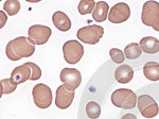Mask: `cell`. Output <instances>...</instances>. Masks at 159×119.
I'll list each match as a JSON object with an SVG mask.
<instances>
[{
	"label": "cell",
	"mask_w": 159,
	"mask_h": 119,
	"mask_svg": "<svg viewBox=\"0 0 159 119\" xmlns=\"http://www.w3.org/2000/svg\"><path fill=\"white\" fill-rule=\"evenodd\" d=\"M35 51V45L29 37L19 36L10 40L6 47V54L11 61H19L24 58L33 55Z\"/></svg>",
	"instance_id": "cell-1"
},
{
	"label": "cell",
	"mask_w": 159,
	"mask_h": 119,
	"mask_svg": "<svg viewBox=\"0 0 159 119\" xmlns=\"http://www.w3.org/2000/svg\"><path fill=\"white\" fill-rule=\"evenodd\" d=\"M137 96L132 89L120 88L111 94V102L115 107L123 110H132L137 105Z\"/></svg>",
	"instance_id": "cell-2"
},
{
	"label": "cell",
	"mask_w": 159,
	"mask_h": 119,
	"mask_svg": "<svg viewBox=\"0 0 159 119\" xmlns=\"http://www.w3.org/2000/svg\"><path fill=\"white\" fill-rule=\"evenodd\" d=\"M104 34V29L100 26L97 25H91V26H86V27L81 28L76 36L81 42L84 44H88V45H96L100 42V40L102 38V36Z\"/></svg>",
	"instance_id": "cell-3"
},
{
	"label": "cell",
	"mask_w": 159,
	"mask_h": 119,
	"mask_svg": "<svg viewBox=\"0 0 159 119\" xmlns=\"http://www.w3.org/2000/svg\"><path fill=\"white\" fill-rule=\"evenodd\" d=\"M34 103L39 108H48L52 103V90L46 84H36L32 89Z\"/></svg>",
	"instance_id": "cell-4"
},
{
	"label": "cell",
	"mask_w": 159,
	"mask_h": 119,
	"mask_svg": "<svg viewBox=\"0 0 159 119\" xmlns=\"http://www.w3.org/2000/svg\"><path fill=\"white\" fill-rule=\"evenodd\" d=\"M64 59L69 64H76L81 61L84 54L83 45L78 40H68L63 46Z\"/></svg>",
	"instance_id": "cell-5"
},
{
	"label": "cell",
	"mask_w": 159,
	"mask_h": 119,
	"mask_svg": "<svg viewBox=\"0 0 159 119\" xmlns=\"http://www.w3.org/2000/svg\"><path fill=\"white\" fill-rule=\"evenodd\" d=\"M137 105L140 114L145 118H153L159 113L158 103L148 95H141L140 97H138Z\"/></svg>",
	"instance_id": "cell-6"
},
{
	"label": "cell",
	"mask_w": 159,
	"mask_h": 119,
	"mask_svg": "<svg viewBox=\"0 0 159 119\" xmlns=\"http://www.w3.org/2000/svg\"><path fill=\"white\" fill-rule=\"evenodd\" d=\"M52 31L49 27L43 25H34L29 28L28 35L34 45H43L49 40Z\"/></svg>",
	"instance_id": "cell-7"
},
{
	"label": "cell",
	"mask_w": 159,
	"mask_h": 119,
	"mask_svg": "<svg viewBox=\"0 0 159 119\" xmlns=\"http://www.w3.org/2000/svg\"><path fill=\"white\" fill-rule=\"evenodd\" d=\"M74 89H71L66 84H63L57 87L55 97V105L61 110H66L72 104L74 99Z\"/></svg>",
	"instance_id": "cell-8"
},
{
	"label": "cell",
	"mask_w": 159,
	"mask_h": 119,
	"mask_svg": "<svg viewBox=\"0 0 159 119\" xmlns=\"http://www.w3.org/2000/svg\"><path fill=\"white\" fill-rule=\"evenodd\" d=\"M159 18V3L157 1H147L143 4L141 20L142 24L148 27H153V25Z\"/></svg>",
	"instance_id": "cell-9"
},
{
	"label": "cell",
	"mask_w": 159,
	"mask_h": 119,
	"mask_svg": "<svg viewBox=\"0 0 159 119\" xmlns=\"http://www.w3.org/2000/svg\"><path fill=\"white\" fill-rule=\"evenodd\" d=\"M130 16V9L129 4L124 2H119L110 9L108 14V20L112 24H121L126 21Z\"/></svg>",
	"instance_id": "cell-10"
},
{
	"label": "cell",
	"mask_w": 159,
	"mask_h": 119,
	"mask_svg": "<svg viewBox=\"0 0 159 119\" xmlns=\"http://www.w3.org/2000/svg\"><path fill=\"white\" fill-rule=\"evenodd\" d=\"M61 81L64 84L70 87L71 89L75 90L81 85L82 76L81 72L75 68H64L60 74Z\"/></svg>",
	"instance_id": "cell-11"
},
{
	"label": "cell",
	"mask_w": 159,
	"mask_h": 119,
	"mask_svg": "<svg viewBox=\"0 0 159 119\" xmlns=\"http://www.w3.org/2000/svg\"><path fill=\"white\" fill-rule=\"evenodd\" d=\"M133 78H134V69L126 64L118 67L115 71V79L121 84L129 83L133 80Z\"/></svg>",
	"instance_id": "cell-12"
},
{
	"label": "cell",
	"mask_w": 159,
	"mask_h": 119,
	"mask_svg": "<svg viewBox=\"0 0 159 119\" xmlns=\"http://www.w3.org/2000/svg\"><path fill=\"white\" fill-rule=\"evenodd\" d=\"M52 21H53V24H54L56 29L61 31V32L69 31L71 28L70 18L68 17V15H66L65 13L61 12V11H57L53 14Z\"/></svg>",
	"instance_id": "cell-13"
},
{
	"label": "cell",
	"mask_w": 159,
	"mask_h": 119,
	"mask_svg": "<svg viewBox=\"0 0 159 119\" xmlns=\"http://www.w3.org/2000/svg\"><path fill=\"white\" fill-rule=\"evenodd\" d=\"M30 78H31V69L27 64L16 67L11 74V79L16 84L24 83V82L30 80Z\"/></svg>",
	"instance_id": "cell-14"
},
{
	"label": "cell",
	"mask_w": 159,
	"mask_h": 119,
	"mask_svg": "<svg viewBox=\"0 0 159 119\" xmlns=\"http://www.w3.org/2000/svg\"><path fill=\"white\" fill-rule=\"evenodd\" d=\"M139 45L141 50L148 54H155L159 52V40L153 36L141 38Z\"/></svg>",
	"instance_id": "cell-15"
},
{
	"label": "cell",
	"mask_w": 159,
	"mask_h": 119,
	"mask_svg": "<svg viewBox=\"0 0 159 119\" xmlns=\"http://www.w3.org/2000/svg\"><path fill=\"white\" fill-rule=\"evenodd\" d=\"M108 3L105 1H99L97 2L96 7H94L93 12H92V18L96 21L102 22L104 20H106V18L108 17Z\"/></svg>",
	"instance_id": "cell-16"
},
{
	"label": "cell",
	"mask_w": 159,
	"mask_h": 119,
	"mask_svg": "<svg viewBox=\"0 0 159 119\" xmlns=\"http://www.w3.org/2000/svg\"><path fill=\"white\" fill-rule=\"evenodd\" d=\"M143 74L145 78L151 81H158L159 80V64L157 62L150 61L143 66Z\"/></svg>",
	"instance_id": "cell-17"
},
{
	"label": "cell",
	"mask_w": 159,
	"mask_h": 119,
	"mask_svg": "<svg viewBox=\"0 0 159 119\" xmlns=\"http://www.w3.org/2000/svg\"><path fill=\"white\" fill-rule=\"evenodd\" d=\"M142 50L140 48V45L137 43H132L125 47L124 49V54L129 60H136L141 56Z\"/></svg>",
	"instance_id": "cell-18"
},
{
	"label": "cell",
	"mask_w": 159,
	"mask_h": 119,
	"mask_svg": "<svg viewBox=\"0 0 159 119\" xmlns=\"http://www.w3.org/2000/svg\"><path fill=\"white\" fill-rule=\"evenodd\" d=\"M96 2L93 0H82L80 1L79 6H78V10L79 13L81 15H87L89 13L93 12L94 7H96Z\"/></svg>",
	"instance_id": "cell-19"
},
{
	"label": "cell",
	"mask_w": 159,
	"mask_h": 119,
	"mask_svg": "<svg viewBox=\"0 0 159 119\" xmlns=\"http://www.w3.org/2000/svg\"><path fill=\"white\" fill-rule=\"evenodd\" d=\"M86 114L90 119H97L101 115V107L97 102L90 101L86 105Z\"/></svg>",
	"instance_id": "cell-20"
},
{
	"label": "cell",
	"mask_w": 159,
	"mask_h": 119,
	"mask_svg": "<svg viewBox=\"0 0 159 119\" xmlns=\"http://www.w3.org/2000/svg\"><path fill=\"white\" fill-rule=\"evenodd\" d=\"M3 10L10 16H14L20 10V2L17 0H7L3 4Z\"/></svg>",
	"instance_id": "cell-21"
},
{
	"label": "cell",
	"mask_w": 159,
	"mask_h": 119,
	"mask_svg": "<svg viewBox=\"0 0 159 119\" xmlns=\"http://www.w3.org/2000/svg\"><path fill=\"white\" fill-rule=\"evenodd\" d=\"M0 83H1V96L12 94L17 88V84L12 79H2Z\"/></svg>",
	"instance_id": "cell-22"
},
{
	"label": "cell",
	"mask_w": 159,
	"mask_h": 119,
	"mask_svg": "<svg viewBox=\"0 0 159 119\" xmlns=\"http://www.w3.org/2000/svg\"><path fill=\"white\" fill-rule=\"evenodd\" d=\"M109 55H110V58H111L112 61H114L115 63H117V64L123 63V61H124V59H125L124 52L120 50V49H117V48L110 49Z\"/></svg>",
	"instance_id": "cell-23"
},
{
	"label": "cell",
	"mask_w": 159,
	"mask_h": 119,
	"mask_svg": "<svg viewBox=\"0 0 159 119\" xmlns=\"http://www.w3.org/2000/svg\"><path fill=\"white\" fill-rule=\"evenodd\" d=\"M25 64H27L31 69V78H30L31 81H35V80H38L42 77V70H40V68L36 64L31 63V62H28V63H25Z\"/></svg>",
	"instance_id": "cell-24"
},
{
	"label": "cell",
	"mask_w": 159,
	"mask_h": 119,
	"mask_svg": "<svg viewBox=\"0 0 159 119\" xmlns=\"http://www.w3.org/2000/svg\"><path fill=\"white\" fill-rule=\"evenodd\" d=\"M121 119H137V117L134 114H125L124 116H122Z\"/></svg>",
	"instance_id": "cell-25"
},
{
	"label": "cell",
	"mask_w": 159,
	"mask_h": 119,
	"mask_svg": "<svg viewBox=\"0 0 159 119\" xmlns=\"http://www.w3.org/2000/svg\"><path fill=\"white\" fill-rule=\"evenodd\" d=\"M0 15H1V18H2V22H1V28H3L4 26V21L7 20V17H6V14H4L3 11L0 12Z\"/></svg>",
	"instance_id": "cell-26"
},
{
	"label": "cell",
	"mask_w": 159,
	"mask_h": 119,
	"mask_svg": "<svg viewBox=\"0 0 159 119\" xmlns=\"http://www.w3.org/2000/svg\"><path fill=\"white\" fill-rule=\"evenodd\" d=\"M152 28H153V29L155 30V31H158V32H159V18L157 19V21H156L155 24L153 25V27H152Z\"/></svg>",
	"instance_id": "cell-27"
}]
</instances>
